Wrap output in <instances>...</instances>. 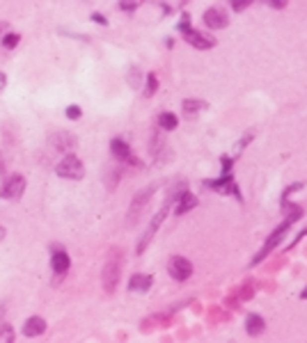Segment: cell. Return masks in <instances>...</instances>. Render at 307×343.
Listing matches in <instances>:
<instances>
[{
  "label": "cell",
  "instance_id": "8",
  "mask_svg": "<svg viewBox=\"0 0 307 343\" xmlns=\"http://www.w3.org/2000/svg\"><path fill=\"white\" fill-rule=\"evenodd\" d=\"M48 144H51L58 154H69V151L76 149V137L71 135V133H67V130H58L55 135H51Z\"/></svg>",
  "mask_w": 307,
  "mask_h": 343
},
{
  "label": "cell",
  "instance_id": "1",
  "mask_svg": "<svg viewBox=\"0 0 307 343\" xmlns=\"http://www.w3.org/2000/svg\"><path fill=\"white\" fill-rule=\"evenodd\" d=\"M122 266H124V252L122 249H110V254L106 259V266H103V272H101V286L106 290L108 295H112L117 290L119 277H122Z\"/></svg>",
  "mask_w": 307,
  "mask_h": 343
},
{
  "label": "cell",
  "instance_id": "21",
  "mask_svg": "<svg viewBox=\"0 0 307 343\" xmlns=\"http://www.w3.org/2000/svg\"><path fill=\"white\" fill-rule=\"evenodd\" d=\"M156 89H158V78L154 76V73H149V76H147V89H145V96H152Z\"/></svg>",
  "mask_w": 307,
  "mask_h": 343
},
{
  "label": "cell",
  "instance_id": "25",
  "mask_svg": "<svg viewBox=\"0 0 307 343\" xmlns=\"http://www.w3.org/2000/svg\"><path fill=\"white\" fill-rule=\"evenodd\" d=\"M67 117H69V119H80V108H78V106H69V108H67Z\"/></svg>",
  "mask_w": 307,
  "mask_h": 343
},
{
  "label": "cell",
  "instance_id": "15",
  "mask_svg": "<svg viewBox=\"0 0 307 343\" xmlns=\"http://www.w3.org/2000/svg\"><path fill=\"white\" fill-rule=\"evenodd\" d=\"M195 206H197V197L183 190L181 195L177 197V208H174V213H177V215H183V213H188V211H193Z\"/></svg>",
  "mask_w": 307,
  "mask_h": 343
},
{
  "label": "cell",
  "instance_id": "3",
  "mask_svg": "<svg viewBox=\"0 0 307 343\" xmlns=\"http://www.w3.org/2000/svg\"><path fill=\"white\" fill-rule=\"evenodd\" d=\"M154 192H156V188H154V185H147V188L140 190V192L133 197V201H131V206H129V213H126V225L129 227H133L138 220H140L142 211H145V206L149 204Z\"/></svg>",
  "mask_w": 307,
  "mask_h": 343
},
{
  "label": "cell",
  "instance_id": "26",
  "mask_svg": "<svg viewBox=\"0 0 307 343\" xmlns=\"http://www.w3.org/2000/svg\"><path fill=\"white\" fill-rule=\"evenodd\" d=\"M129 83L133 85V87H138V85H140V71H138V69H131V78H129Z\"/></svg>",
  "mask_w": 307,
  "mask_h": 343
},
{
  "label": "cell",
  "instance_id": "22",
  "mask_svg": "<svg viewBox=\"0 0 307 343\" xmlns=\"http://www.w3.org/2000/svg\"><path fill=\"white\" fill-rule=\"evenodd\" d=\"M140 5H142V0H119V7L124 12H136Z\"/></svg>",
  "mask_w": 307,
  "mask_h": 343
},
{
  "label": "cell",
  "instance_id": "18",
  "mask_svg": "<svg viewBox=\"0 0 307 343\" xmlns=\"http://www.w3.org/2000/svg\"><path fill=\"white\" fill-rule=\"evenodd\" d=\"M158 126H160V130H174V128L179 126L177 114H172V113H160Z\"/></svg>",
  "mask_w": 307,
  "mask_h": 343
},
{
  "label": "cell",
  "instance_id": "30",
  "mask_svg": "<svg viewBox=\"0 0 307 343\" xmlns=\"http://www.w3.org/2000/svg\"><path fill=\"white\" fill-rule=\"evenodd\" d=\"M2 238H5V229H2V227H0V240H2Z\"/></svg>",
  "mask_w": 307,
  "mask_h": 343
},
{
  "label": "cell",
  "instance_id": "19",
  "mask_svg": "<svg viewBox=\"0 0 307 343\" xmlns=\"http://www.w3.org/2000/svg\"><path fill=\"white\" fill-rule=\"evenodd\" d=\"M204 108H207V103H204V101H197V99H186L183 101V113L188 114H195L197 110H204Z\"/></svg>",
  "mask_w": 307,
  "mask_h": 343
},
{
  "label": "cell",
  "instance_id": "11",
  "mask_svg": "<svg viewBox=\"0 0 307 343\" xmlns=\"http://www.w3.org/2000/svg\"><path fill=\"white\" fill-rule=\"evenodd\" d=\"M110 151L117 160H124V163H131V165H140V160L133 158V154H131V147L124 140H119V137H115L110 142Z\"/></svg>",
  "mask_w": 307,
  "mask_h": 343
},
{
  "label": "cell",
  "instance_id": "14",
  "mask_svg": "<svg viewBox=\"0 0 307 343\" xmlns=\"http://www.w3.org/2000/svg\"><path fill=\"white\" fill-rule=\"evenodd\" d=\"M71 261H69V254H67L65 249H55L53 252V259H51V268H53V272L58 275V277H62V275H67V270H69Z\"/></svg>",
  "mask_w": 307,
  "mask_h": 343
},
{
  "label": "cell",
  "instance_id": "4",
  "mask_svg": "<svg viewBox=\"0 0 307 343\" xmlns=\"http://www.w3.org/2000/svg\"><path fill=\"white\" fill-rule=\"evenodd\" d=\"M291 222H294V220H291V218H287V220H284V222H282V225H280L278 229H275V231H273V233H271V236H268V240H266V245H264V247L259 249V254L254 256L252 266H257V263H261V261H264L266 256L271 254L273 249H275V247H278L280 243H282V238H284V233H287V231H289Z\"/></svg>",
  "mask_w": 307,
  "mask_h": 343
},
{
  "label": "cell",
  "instance_id": "24",
  "mask_svg": "<svg viewBox=\"0 0 307 343\" xmlns=\"http://www.w3.org/2000/svg\"><path fill=\"white\" fill-rule=\"evenodd\" d=\"M250 5H252V0H231V9H234V12H243V9Z\"/></svg>",
  "mask_w": 307,
  "mask_h": 343
},
{
  "label": "cell",
  "instance_id": "9",
  "mask_svg": "<svg viewBox=\"0 0 307 343\" xmlns=\"http://www.w3.org/2000/svg\"><path fill=\"white\" fill-rule=\"evenodd\" d=\"M183 37H186V42L190 44V46L200 48V51H207V48H213V44H216V39L209 35H204V32H200V30H183Z\"/></svg>",
  "mask_w": 307,
  "mask_h": 343
},
{
  "label": "cell",
  "instance_id": "12",
  "mask_svg": "<svg viewBox=\"0 0 307 343\" xmlns=\"http://www.w3.org/2000/svg\"><path fill=\"white\" fill-rule=\"evenodd\" d=\"M209 188L218 190V192H223V195H234L236 199H241V192H238L236 183L231 181L230 174H223V178H218V181H207Z\"/></svg>",
  "mask_w": 307,
  "mask_h": 343
},
{
  "label": "cell",
  "instance_id": "2",
  "mask_svg": "<svg viewBox=\"0 0 307 343\" xmlns=\"http://www.w3.org/2000/svg\"><path fill=\"white\" fill-rule=\"evenodd\" d=\"M55 172H58V176L62 178H71V181H78V178L85 176V165L80 163V158H76L74 154H67L65 158L58 163V167H55Z\"/></svg>",
  "mask_w": 307,
  "mask_h": 343
},
{
  "label": "cell",
  "instance_id": "6",
  "mask_svg": "<svg viewBox=\"0 0 307 343\" xmlns=\"http://www.w3.org/2000/svg\"><path fill=\"white\" fill-rule=\"evenodd\" d=\"M165 215H167V204L163 208H160L158 213L154 215V220L152 222H149V227H147V231H145V233H142V238H140V245H138V254H142V252H145V249H147V245L152 243V238H154V233H156V231L160 229V225H163V220H165Z\"/></svg>",
  "mask_w": 307,
  "mask_h": 343
},
{
  "label": "cell",
  "instance_id": "5",
  "mask_svg": "<svg viewBox=\"0 0 307 343\" xmlns=\"http://www.w3.org/2000/svg\"><path fill=\"white\" fill-rule=\"evenodd\" d=\"M167 272H170L172 279L186 282V279L193 275V263H190L186 256H172L170 263H167Z\"/></svg>",
  "mask_w": 307,
  "mask_h": 343
},
{
  "label": "cell",
  "instance_id": "10",
  "mask_svg": "<svg viewBox=\"0 0 307 343\" xmlns=\"http://www.w3.org/2000/svg\"><path fill=\"white\" fill-rule=\"evenodd\" d=\"M204 23H207V28H211V30H223V28H227L230 18H227V12H225V9L211 7V9L204 12Z\"/></svg>",
  "mask_w": 307,
  "mask_h": 343
},
{
  "label": "cell",
  "instance_id": "16",
  "mask_svg": "<svg viewBox=\"0 0 307 343\" xmlns=\"http://www.w3.org/2000/svg\"><path fill=\"white\" fill-rule=\"evenodd\" d=\"M245 330H248L250 337H259V334H264V330H266L264 318L257 316V314H250L248 318H245Z\"/></svg>",
  "mask_w": 307,
  "mask_h": 343
},
{
  "label": "cell",
  "instance_id": "13",
  "mask_svg": "<svg viewBox=\"0 0 307 343\" xmlns=\"http://www.w3.org/2000/svg\"><path fill=\"white\" fill-rule=\"evenodd\" d=\"M44 332H46V320H44L42 316H30V318L25 320V325H23V334H25L28 339L42 337Z\"/></svg>",
  "mask_w": 307,
  "mask_h": 343
},
{
  "label": "cell",
  "instance_id": "27",
  "mask_svg": "<svg viewBox=\"0 0 307 343\" xmlns=\"http://www.w3.org/2000/svg\"><path fill=\"white\" fill-rule=\"evenodd\" d=\"M271 7H275V9H282V7H287V0H266Z\"/></svg>",
  "mask_w": 307,
  "mask_h": 343
},
{
  "label": "cell",
  "instance_id": "17",
  "mask_svg": "<svg viewBox=\"0 0 307 343\" xmlns=\"http://www.w3.org/2000/svg\"><path fill=\"white\" fill-rule=\"evenodd\" d=\"M152 288V277L149 275H133L129 282V290H136V293H147Z\"/></svg>",
  "mask_w": 307,
  "mask_h": 343
},
{
  "label": "cell",
  "instance_id": "29",
  "mask_svg": "<svg viewBox=\"0 0 307 343\" xmlns=\"http://www.w3.org/2000/svg\"><path fill=\"white\" fill-rule=\"evenodd\" d=\"M5 85H7V78L5 73H0V89H5Z\"/></svg>",
  "mask_w": 307,
  "mask_h": 343
},
{
  "label": "cell",
  "instance_id": "23",
  "mask_svg": "<svg viewBox=\"0 0 307 343\" xmlns=\"http://www.w3.org/2000/svg\"><path fill=\"white\" fill-rule=\"evenodd\" d=\"M18 42H21L18 35H5V37H2V46H5V48H16Z\"/></svg>",
  "mask_w": 307,
  "mask_h": 343
},
{
  "label": "cell",
  "instance_id": "7",
  "mask_svg": "<svg viewBox=\"0 0 307 343\" xmlns=\"http://www.w3.org/2000/svg\"><path fill=\"white\" fill-rule=\"evenodd\" d=\"M23 190H25V178L21 174H14V176H9L5 181V185L0 190V197L2 199H21Z\"/></svg>",
  "mask_w": 307,
  "mask_h": 343
},
{
  "label": "cell",
  "instance_id": "20",
  "mask_svg": "<svg viewBox=\"0 0 307 343\" xmlns=\"http://www.w3.org/2000/svg\"><path fill=\"white\" fill-rule=\"evenodd\" d=\"M14 341V330L7 323H0V343H12Z\"/></svg>",
  "mask_w": 307,
  "mask_h": 343
},
{
  "label": "cell",
  "instance_id": "28",
  "mask_svg": "<svg viewBox=\"0 0 307 343\" xmlns=\"http://www.w3.org/2000/svg\"><path fill=\"white\" fill-rule=\"evenodd\" d=\"M92 21H96V23H99V25H108L106 16H103V14H99V12H94V14H92Z\"/></svg>",
  "mask_w": 307,
  "mask_h": 343
}]
</instances>
